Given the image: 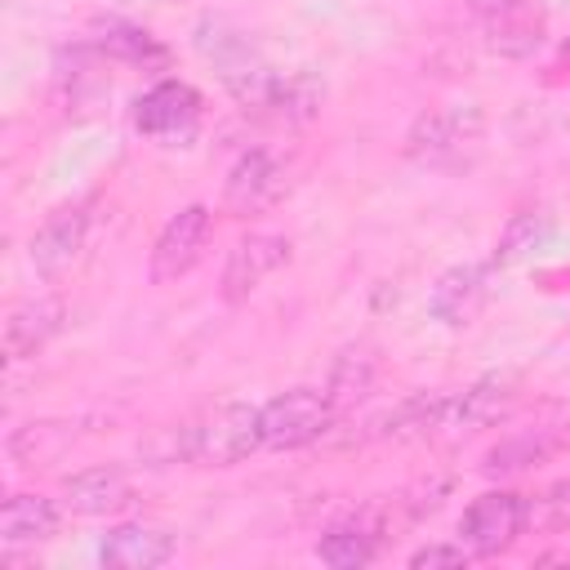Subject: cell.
I'll return each mask as SVG.
<instances>
[{
	"mask_svg": "<svg viewBox=\"0 0 570 570\" xmlns=\"http://www.w3.org/2000/svg\"><path fill=\"white\" fill-rule=\"evenodd\" d=\"M379 383V356L361 343V347H343L330 365V383H325V396L334 401V410H352L356 401H365Z\"/></svg>",
	"mask_w": 570,
	"mask_h": 570,
	"instance_id": "cell-19",
	"label": "cell"
},
{
	"mask_svg": "<svg viewBox=\"0 0 570 570\" xmlns=\"http://www.w3.org/2000/svg\"><path fill=\"white\" fill-rule=\"evenodd\" d=\"M209 223L214 218L205 205H187L160 227V236L151 245V281L156 285H174L200 263V254L209 245Z\"/></svg>",
	"mask_w": 570,
	"mask_h": 570,
	"instance_id": "cell-7",
	"label": "cell"
},
{
	"mask_svg": "<svg viewBox=\"0 0 570 570\" xmlns=\"http://www.w3.org/2000/svg\"><path fill=\"white\" fill-rule=\"evenodd\" d=\"M62 525V508L45 494H9L0 508V543L4 548H31L53 539Z\"/></svg>",
	"mask_w": 570,
	"mask_h": 570,
	"instance_id": "cell-18",
	"label": "cell"
},
{
	"mask_svg": "<svg viewBox=\"0 0 570 570\" xmlns=\"http://www.w3.org/2000/svg\"><path fill=\"white\" fill-rule=\"evenodd\" d=\"M334 401L316 387H289L263 405V445L267 450H303L321 441L334 423Z\"/></svg>",
	"mask_w": 570,
	"mask_h": 570,
	"instance_id": "cell-4",
	"label": "cell"
},
{
	"mask_svg": "<svg viewBox=\"0 0 570 570\" xmlns=\"http://www.w3.org/2000/svg\"><path fill=\"white\" fill-rule=\"evenodd\" d=\"M125 4H156V0H125Z\"/></svg>",
	"mask_w": 570,
	"mask_h": 570,
	"instance_id": "cell-26",
	"label": "cell"
},
{
	"mask_svg": "<svg viewBox=\"0 0 570 570\" xmlns=\"http://www.w3.org/2000/svg\"><path fill=\"white\" fill-rule=\"evenodd\" d=\"M134 499L129 476L116 463H98V468H80L62 481V508L76 517H111Z\"/></svg>",
	"mask_w": 570,
	"mask_h": 570,
	"instance_id": "cell-15",
	"label": "cell"
},
{
	"mask_svg": "<svg viewBox=\"0 0 570 570\" xmlns=\"http://www.w3.org/2000/svg\"><path fill=\"white\" fill-rule=\"evenodd\" d=\"M481 22H485V45L499 58H530L543 45V31H548V18L534 0H512V4H503L499 13H490Z\"/></svg>",
	"mask_w": 570,
	"mask_h": 570,
	"instance_id": "cell-17",
	"label": "cell"
},
{
	"mask_svg": "<svg viewBox=\"0 0 570 570\" xmlns=\"http://www.w3.org/2000/svg\"><path fill=\"white\" fill-rule=\"evenodd\" d=\"M200 120V94L187 85V80H160L151 85L138 102H134V125L138 134L147 138H160V142H174V138H187Z\"/></svg>",
	"mask_w": 570,
	"mask_h": 570,
	"instance_id": "cell-10",
	"label": "cell"
},
{
	"mask_svg": "<svg viewBox=\"0 0 570 570\" xmlns=\"http://www.w3.org/2000/svg\"><path fill=\"white\" fill-rule=\"evenodd\" d=\"M94 49L116 58V62H129V67H160L169 58V49L147 31V27H134V22H98L94 27Z\"/></svg>",
	"mask_w": 570,
	"mask_h": 570,
	"instance_id": "cell-20",
	"label": "cell"
},
{
	"mask_svg": "<svg viewBox=\"0 0 570 570\" xmlns=\"http://www.w3.org/2000/svg\"><path fill=\"white\" fill-rule=\"evenodd\" d=\"M178 539L160 525H142V521H125L111 525L98 543V561L107 570H156L165 561H174Z\"/></svg>",
	"mask_w": 570,
	"mask_h": 570,
	"instance_id": "cell-14",
	"label": "cell"
},
{
	"mask_svg": "<svg viewBox=\"0 0 570 570\" xmlns=\"http://www.w3.org/2000/svg\"><path fill=\"white\" fill-rule=\"evenodd\" d=\"M285 165L263 151V147H249L236 156V165L227 169V183H223V205L236 214V218H258L267 214L281 196H285Z\"/></svg>",
	"mask_w": 570,
	"mask_h": 570,
	"instance_id": "cell-6",
	"label": "cell"
},
{
	"mask_svg": "<svg viewBox=\"0 0 570 570\" xmlns=\"http://www.w3.org/2000/svg\"><path fill=\"white\" fill-rule=\"evenodd\" d=\"M512 401H517V379L512 374H481L463 392H445L441 432L445 436H463V432L490 428L512 410Z\"/></svg>",
	"mask_w": 570,
	"mask_h": 570,
	"instance_id": "cell-9",
	"label": "cell"
},
{
	"mask_svg": "<svg viewBox=\"0 0 570 570\" xmlns=\"http://www.w3.org/2000/svg\"><path fill=\"white\" fill-rule=\"evenodd\" d=\"M525 530L530 534H561V530H570V476L552 481L548 490L525 499Z\"/></svg>",
	"mask_w": 570,
	"mask_h": 570,
	"instance_id": "cell-23",
	"label": "cell"
},
{
	"mask_svg": "<svg viewBox=\"0 0 570 570\" xmlns=\"http://www.w3.org/2000/svg\"><path fill=\"white\" fill-rule=\"evenodd\" d=\"M557 436H548L543 428H534V432H517V436H508V441H499L490 454H485V463H481V472H490V476H499V472H521V468H530V463H539V459H548V454H557Z\"/></svg>",
	"mask_w": 570,
	"mask_h": 570,
	"instance_id": "cell-22",
	"label": "cell"
},
{
	"mask_svg": "<svg viewBox=\"0 0 570 570\" xmlns=\"http://www.w3.org/2000/svg\"><path fill=\"white\" fill-rule=\"evenodd\" d=\"M223 85L245 116L272 120V125H303L316 116V107L325 98V89L316 85L312 71H281V67H267L263 58L227 71Z\"/></svg>",
	"mask_w": 570,
	"mask_h": 570,
	"instance_id": "cell-1",
	"label": "cell"
},
{
	"mask_svg": "<svg viewBox=\"0 0 570 570\" xmlns=\"http://www.w3.org/2000/svg\"><path fill=\"white\" fill-rule=\"evenodd\" d=\"M468 4H472V13H476V18H490V13H499V9H503V4H512V0H468Z\"/></svg>",
	"mask_w": 570,
	"mask_h": 570,
	"instance_id": "cell-25",
	"label": "cell"
},
{
	"mask_svg": "<svg viewBox=\"0 0 570 570\" xmlns=\"http://www.w3.org/2000/svg\"><path fill=\"white\" fill-rule=\"evenodd\" d=\"M490 276H494V258L490 263H454V267H445L428 289V312L450 330L472 325L481 316L485 298H490Z\"/></svg>",
	"mask_w": 570,
	"mask_h": 570,
	"instance_id": "cell-8",
	"label": "cell"
},
{
	"mask_svg": "<svg viewBox=\"0 0 570 570\" xmlns=\"http://www.w3.org/2000/svg\"><path fill=\"white\" fill-rule=\"evenodd\" d=\"M85 236H89V205H58V209L36 227L31 249H27L36 276L49 281V276L67 272V267L80 258Z\"/></svg>",
	"mask_w": 570,
	"mask_h": 570,
	"instance_id": "cell-12",
	"label": "cell"
},
{
	"mask_svg": "<svg viewBox=\"0 0 570 570\" xmlns=\"http://www.w3.org/2000/svg\"><path fill=\"white\" fill-rule=\"evenodd\" d=\"M552 232V218L543 209H517L494 245V267H508V263H521L525 254H534Z\"/></svg>",
	"mask_w": 570,
	"mask_h": 570,
	"instance_id": "cell-21",
	"label": "cell"
},
{
	"mask_svg": "<svg viewBox=\"0 0 570 570\" xmlns=\"http://www.w3.org/2000/svg\"><path fill=\"white\" fill-rule=\"evenodd\" d=\"M481 142H485V116L476 107H436L423 111L405 134V156L419 160L423 169L459 174L481 156Z\"/></svg>",
	"mask_w": 570,
	"mask_h": 570,
	"instance_id": "cell-3",
	"label": "cell"
},
{
	"mask_svg": "<svg viewBox=\"0 0 570 570\" xmlns=\"http://www.w3.org/2000/svg\"><path fill=\"white\" fill-rule=\"evenodd\" d=\"M289 263V240L281 232H249L232 245L227 263H223V298L227 303H245L276 267Z\"/></svg>",
	"mask_w": 570,
	"mask_h": 570,
	"instance_id": "cell-11",
	"label": "cell"
},
{
	"mask_svg": "<svg viewBox=\"0 0 570 570\" xmlns=\"http://www.w3.org/2000/svg\"><path fill=\"white\" fill-rule=\"evenodd\" d=\"M525 534V494L512 490H485L476 494L459 517V539L472 557H499Z\"/></svg>",
	"mask_w": 570,
	"mask_h": 570,
	"instance_id": "cell-5",
	"label": "cell"
},
{
	"mask_svg": "<svg viewBox=\"0 0 570 570\" xmlns=\"http://www.w3.org/2000/svg\"><path fill=\"white\" fill-rule=\"evenodd\" d=\"M263 445V405L249 401H218L191 423L178 428L174 454L200 468H232Z\"/></svg>",
	"mask_w": 570,
	"mask_h": 570,
	"instance_id": "cell-2",
	"label": "cell"
},
{
	"mask_svg": "<svg viewBox=\"0 0 570 570\" xmlns=\"http://www.w3.org/2000/svg\"><path fill=\"white\" fill-rule=\"evenodd\" d=\"M387 534V521H383V508H365V512H352L343 521H334L321 539H316V557L334 570H356V566H370L379 557V543Z\"/></svg>",
	"mask_w": 570,
	"mask_h": 570,
	"instance_id": "cell-13",
	"label": "cell"
},
{
	"mask_svg": "<svg viewBox=\"0 0 570 570\" xmlns=\"http://www.w3.org/2000/svg\"><path fill=\"white\" fill-rule=\"evenodd\" d=\"M62 321H67V307L53 294H36V298L18 303L9 312V321H4V361L18 365V361L36 356L62 330Z\"/></svg>",
	"mask_w": 570,
	"mask_h": 570,
	"instance_id": "cell-16",
	"label": "cell"
},
{
	"mask_svg": "<svg viewBox=\"0 0 570 570\" xmlns=\"http://www.w3.org/2000/svg\"><path fill=\"white\" fill-rule=\"evenodd\" d=\"M472 561V552H468V543L459 539V543H423V548H414L410 552V566L414 570H436V566H468Z\"/></svg>",
	"mask_w": 570,
	"mask_h": 570,
	"instance_id": "cell-24",
	"label": "cell"
}]
</instances>
